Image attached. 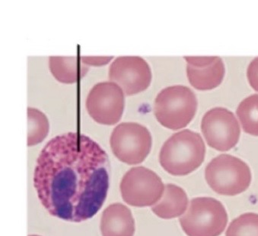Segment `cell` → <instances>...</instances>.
I'll use <instances>...</instances> for the list:
<instances>
[{
  "label": "cell",
  "instance_id": "d6986e66",
  "mask_svg": "<svg viewBox=\"0 0 258 236\" xmlns=\"http://www.w3.org/2000/svg\"><path fill=\"white\" fill-rule=\"evenodd\" d=\"M82 59L85 64L97 66V62H99V64L102 65V64L108 63L110 59H112V58H101V60H99L100 58H82Z\"/></svg>",
  "mask_w": 258,
  "mask_h": 236
},
{
  "label": "cell",
  "instance_id": "277c9868",
  "mask_svg": "<svg viewBox=\"0 0 258 236\" xmlns=\"http://www.w3.org/2000/svg\"><path fill=\"white\" fill-rule=\"evenodd\" d=\"M207 183L216 194L238 195L248 189L251 183L250 167L240 158L220 155L213 158L206 167Z\"/></svg>",
  "mask_w": 258,
  "mask_h": 236
},
{
  "label": "cell",
  "instance_id": "ac0fdd59",
  "mask_svg": "<svg viewBox=\"0 0 258 236\" xmlns=\"http://www.w3.org/2000/svg\"><path fill=\"white\" fill-rule=\"evenodd\" d=\"M247 77L250 86L258 91V58H254L249 64L247 70Z\"/></svg>",
  "mask_w": 258,
  "mask_h": 236
},
{
  "label": "cell",
  "instance_id": "52a82bcc",
  "mask_svg": "<svg viewBox=\"0 0 258 236\" xmlns=\"http://www.w3.org/2000/svg\"><path fill=\"white\" fill-rule=\"evenodd\" d=\"M110 145L114 155L122 162L135 165L150 153L152 136L148 128L136 122H123L111 133Z\"/></svg>",
  "mask_w": 258,
  "mask_h": 236
},
{
  "label": "cell",
  "instance_id": "5bb4252c",
  "mask_svg": "<svg viewBox=\"0 0 258 236\" xmlns=\"http://www.w3.org/2000/svg\"><path fill=\"white\" fill-rule=\"evenodd\" d=\"M49 67L53 77L63 83H75L88 71L75 57H50Z\"/></svg>",
  "mask_w": 258,
  "mask_h": 236
},
{
  "label": "cell",
  "instance_id": "2e32d148",
  "mask_svg": "<svg viewBox=\"0 0 258 236\" xmlns=\"http://www.w3.org/2000/svg\"><path fill=\"white\" fill-rule=\"evenodd\" d=\"M236 113L244 131L258 136V94L244 99L238 106Z\"/></svg>",
  "mask_w": 258,
  "mask_h": 236
},
{
  "label": "cell",
  "instance_id": "6da1fadb",
  "mask_svg": "<svg viewBox=\"0 0 258 236\" xmlns=\"http://www.w3.org/2000/svg\"><path fill=\"white\" fill-rule=\"evenodd\" d=\"M109 175L105 151L85 134L68 132L50 139L41 151L34 186L51 216L81 222L93 217L104 204Z\"/></svg>",
  "mask_w": 258,
  "mask_h": 236
},
{
  "label": "cell",
  "instance_id": "8fae6325",
  "mask_svg": "<svg viewBox=\"0 0 258 236\" xmlns=\"http://www.w3.org/2000/svg\"><path fill=\"white\" fill-rule=\"evenodd\" d=\"M187 75L192 86L210 90L219 86L226 73L225 64L219 57H185Z\"/></svg>",
  "mask_w": 258,
  "mask_h": 236
},
{
  "label": "cell",
  "instance_id": "8992f818",
  "mask_svg": "<svg viewBox=\"0 0 258 236\" xmlns=\"http://www.w3.org/2000/svg\"><path fill=\"white\" fill-rule=\"evenodd\" d=\"M122 198L136 207H153L161 200L165 186L157 174L144 167L130 169L120 182Z\"/></svg>",
  "mask_w": 258,
  "mask_h": 236
},
{
  "label": "cell",
  "instance_id": "5b68a950",
  "mask_svg": "<svg viewBox=\"0 0 258 236\" xmlns=\"http://www.w3.org/2000/svg\"><path fill=\"white\" fill-rule=\"evenodd\" d=\"M226 208L212 197L190 200L187 213L180 218L182 229L187 236H219L228 223Z\"/></svg>",
  "mask_w": 258,
  "mask_h": 236
},
{
  "label": "cell",
  "instance_id": "7c38bea8",
  "mask_svg": "<svg viewBox=\"0 0 258 236\" xmlns=\"http://www.w3.org/2000/svg\"><path fill=\"white\" fill-rule=\"evenodd\" d=\"M100 228L102 236H134L135 221L131 210L117 203L104 210Z\"/></svg>",
  "mask_w": 258,
  "mask_h": 236
},
{
  "label": "cell",
  "instance_id": "9a60e30c",
  "mask_svg": "<svg viewBox=\"0 0 258 236\" xmlns=\"http://www.w3.org/2000/svg\"><path fill=\"white\" fill-rule=\"evenodd\" d=\"M50 129L47 116L38 109L28 108V146H34L44 141Z\"/></svg>",
  "mask_w": 258,
  "mask_h": 236
},
{
  "label": "cell",
  "instance_id": "4fadbf2b",
  "mask_svg": "<svg viewBox=\"0 0 258 236\" xmlns=\"http://www.w3.org/2000/svg\"><path fill=\"white\" fill-rule=\"evenodd\" d=\"M188 205V197L185 191L177 185H165L161 200L152 207L153 213L164 219H174L183 216Z\"/></svg>",
  "mask_w": 258,
  "mask_h": 236
},
{
  "label": "cell",
  "instance_id": "9c48e42d",
  "mask_svg": "<svg viewBox=\"0 0 258 236\" xmlns=\"http://www.w3.org/2000/svg\"><path fill=\"white\" fill-rule=\"evenodd\" d=\"M201 130L208 146L219 152L233 149L241 134L235 115L223 107L212 109L204 115Z\"/></svg>",
  "mask_w": 258,
  "mask_h": 236
},
{
  "label": "cell",
  "instance_id": "30bf717a",
  "mask_svg": "<svg viewBox=\"0 0 258 236\" xmlns=\"http://www.w3.org/2000/svg\"><path fill=\"white\" fill-rule=\"evenodd\" d=\"M109 79L117 83L126 95L146 90L152 81L150 65L140 57H119L109 68Z\"/></svg>",
  "mask_w": 258,
  "mask_h": 236
},
{
  "label": "cell",
  "instance_id": "ffe728a7",
  "mask_svg": "<svg viewBox=\"0 0 258 236\" xmlns=\"http://www.w3.org/2000/svg\"><path fill=\"white\" fill-rule=\"evenodd\" d=\"M29 236H40V235H37V234H31V235Z\"/></svg>",
  "mask_w": 258,
  "mask_h": 236
},
{
  "label": "cell",
  "instance_id": "ba28073f",
  "mask_svg": "<svg viewBox=\"0 0 258 236\" xmlns=\"http://www.w3.org/2000/svg\"><path fill=\"white\" fill-rule=\"evenodd\" d=\"M123 89L113 82H102L92 87L86 99L89 116L99 124L112 125L121 119L124 110Z\"/></svg>",
  "mask_w": 258,
  "mask_h": 236
},
{
  "label": "cell",
  "instance_id": "e0dca14e",
  "mask_svg": "<svg viewBox=\"0 0 258 236\" xmlns=\"http://www.w3.org/2000/svg\"><path fill=\"white\" fill-rule=\"evenodd\" d=\"M226 236H258V214L244 213L234 219Z\"/></svg>",
  "mask_w": 258,
  "mask_h": 236
},
{
  "label": "cell",
  "instance_id": "3957f363",
  "mask_svg": "<svg viewBox=\"0 0 258 236\" xmlns=\"http://www.w3.org/2000/svg\"><path fill=\"white\" fill-rule=\"evenodd\" d=\"M198 110L195 92L182 85L168 86L161 90L155 100L154 114L158 122L171 130L187 126Z\"/></svg>",
  "mask_w": 258,
  "mask_h": 236
},
{
  "label": "cell",
  "instance_id": "7a4b0ae2",
  "mask_svg": "<svg viewBox=\"0 0 258 236\" xmlns=\"http://www.w3.org/2000/svg\"><path fill=\"white\" fill-rule=\"evenodd\" d=\"M205 155V143L201 134L185 129L165 141L159 154V162L168 174L185 176L200 167Z\"/></svg>",
  "mask_w": 258,
  "mask_h": 236
}]
</instances>
